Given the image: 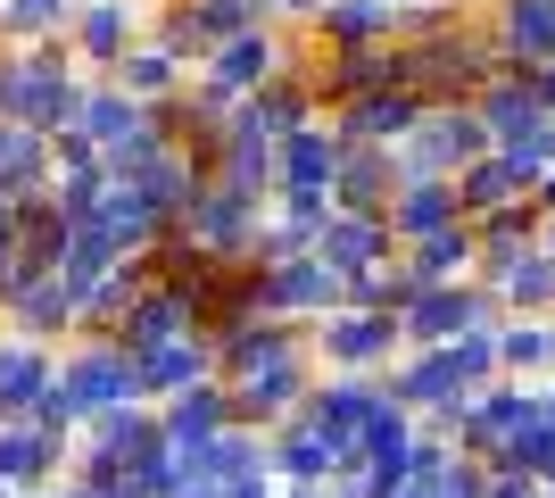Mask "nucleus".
<instances>
[{"mask_svg":"<svg viewBox=\"0 0 555 498\" xmlns=\"http://www.w3.org/2000/svg\"><path fill=\"white\" fill-rule=\"evenodd\" d=\"M398 324H406V349H440V341H456V332H473V324H498V291L423 283L415 299L398 308Z\"/></svg>","mask_w":555,"mask_h":498,"instance_id":"obj_2","label":"nucleus"},{"mask_svg":"<svg viewBox=\"0 0 555 498\" xmlns=\"http://www.w3.org/2000/svg\"><path fill=\"white\" fill-rule=\"evenodd\" d=\"M498 357H506L514 382H555V316H506Z\"/></svg>","mask_w":555,"mask_h":498,"instance_id":"obj_6","label":"nucleus"},{"mask_svg":"<svg viewBox=\"0 0 555 498\" xmlns=\"http://www.w3.org/2000/svg\"><path fill=\"white\" fill-rule=\"evenodd\" d=\"M75 42H83V59L116 67V59L133 50V9H125V0H92V9H75Z\"/></svg>","mask_w":555,"mask_h":498,"instance_id":"obj_8","label":"nucleus"},{"mask_svg":"<svg viewBox=\"0 0 555 498\" xmlns=\"http://www.w3.org/2000/svg\"><path fill=\"white\" fill-rule=\"evenodd\" d=\"M489 291H498V308H514V316H555V250L531 241L522 258H506L489 274Z\"/></svg>","mask_w":555,"mask_h":498,"instance_id":"obj_5","label":"nucleus"},{"mask_svg":"<svg viewBox=\"0 0 555 498\" xmlns=\"http://www.w3.org/2000/svg\"><path fill=\"white\" fill-rule=\"evenodd\" d=\"M116 84L133 100H166L183 75H175V50H125V59H116Z\"/></svg>","mask_w":555,"mask_h":498,"instance_id":"obj_12","label":"nucleus"},{"mask_svg":"<svg viewBox=\"0 0 555 498\" xmlns=\"http://www.w3.org/2000/svg\"><path fill=\"white\" fill-rule=\"evenodd\" d=\"M42 166H50V150H42L34 125H0V200L34 191V183H42Z\"/></svg>","mask_w":555,"mask_h":498,"instance_id":"obj_11","label":"nucleus"},{"mask_svg":"<svg viewBox=\"0 0 555 498\" xmlns=\"http://www.w3.org/2000/svg\"><path fill=\"white\" fill-rule=\"evenodd\" d=\"M531 200H539V208L555 216V166H547V175H539V191H531Z\"/></svg>","mask_w":555,"mask_h":498,"instance_id":"obj_15","label":"nucleus"},{"mask_svg":"<svg viewBox=\"0 0 555 498\" xmlns=\"http://www.w3.org/2000/svg\"><path fill=\"white\" fill-rule=\"evenodd\" d=\"M406 341L390 308H348V316H324V357L332 366H382V357Z\"/></svg>","mask_w":555,"mask_h":498,"instance_id":"obj_4","label":"nucleus"},{"mask_svg":"<svg viewBox=\"0 0 555 498\" xmlns=\"http://www.w3.org/2000/svg\"><path fill=\"white\" fill-rule=\"evenodd\" d=\"M9 34L17 42H42V34H59V25H75V0H9Z\"/></svg>","mask_w":555,"mask_h":498,"instance_id":"obj_14","label":"nucleus"},{"mask_svg":"<svg viewBox=\"0 0 555 498\" xmlns=\"http://www.w3.org/2000/svg\"><path fill=\"white\" fill-rule=\"evenodd\" d=\"M498 150V133H489V117H481V100H440V108H423V125L406 133V175H448L456 183L473 158H489Z\"/></svg>","mask_w":555,"mask_h":498,"instance_id":"obj_1","label":"nucleus"},{"mask_svg":"<svg viewBox=\"0 0 555 498\" xmlns=\"http://www.w3.org/2000/svg\"><path fill=\"white\" fill-rule=\"evenodd\" d=\"M539 241H547V250H555V216H547V225H539Z\"/></svg>","mask_w":555,"mask_h":498,"instance_id":"obj_16","label":"nucleus"},{"mask_svg":"<svg viewBox=\"0 0 555 498\" xmlns=\"http://www.w3.org/2000/svg\"><path fill=\"white\" fill-rule=\"evenodd\" d=\"M406 250H415V274L423 283H456L464 266H481V225H473V216H456V225H440V233H423V241H406Z\"/></svg>","mask_w":555,"mask_h":498,"instance_id":"obj_7","label":"nucleus"},{"mask_svg":"<svg viewBox=\"0 0 555 498\" xmlns=\"http://www.w3.org/2000/svg\"><path fill=\"white\" fill-rule=\"evenodd\" d=\"M42 391H50L42 341H0V416H9V407H25V399H42Z\"/></svg>","mask_w":555,"mask_h":498,"instance_id":"obj_10","label":"nucleus"},{"mask_svg":"<svg viewBox=\"0 0 555 498\" xmlns=\"http://www.w3.org/2000/svg\"><path fill=\"white\" fill-rule=\"evenodd\" d=\"M489 9H498L489 34L506 50V67H555V0H489Z\"/></svg>","mask_w":555,"mask_h":498,"instance_id":"obj_3","label":"nucleus"},{"mask_svg":"<svg viewBox=\"0 0 555 498\" xmlns=\"http://www.w3.org/2000/svg\"><path fill=\"white\" fill-rule=\"evenodd\" d=\"M224 416H232V399H216V391H199V399H191V391H183V399L166 407V440H175V449H191V440H208Z\"/></svg>","mask_w":555,"mask_h":498,"instance_id":"obj_13","label":"nucleus"},{"mask_svg":"<svg viewBox=\"0 0 555 498\" xmlns=\"http://www.w3.org/2000/svg\"><path fill=\"white\" fill-rule=\"evenodd\" d=\"M340 158H348V150L332 142V133H307V125H299V133H291L282 175H291V191H332V183H340Z\"/></svg>","mask_w":555,"mask_h":498,"instance_id":"obj_9","label":"nucleus"}]
</instances>
